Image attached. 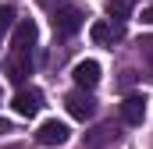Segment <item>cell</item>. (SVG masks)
Wrapping results in <instances>:
<instances>
[{
	"label": "cell",
	"mask_w": 153,
	"mask_h": 149,
	"mask_svg": "<svg viewBox=\"0 0 153 149\" xmlns=\"http://www.w3.org/2000/svg\"><path fill=\"white\" fill-rule=\"evenodd\" d=\"M139 53H143V60L150 64V71H153V36H146L143 43H139Z\"/></svg>",
	"instance_id": "13"
},
{
	"label": "cell",
	"mask_w": 153,
	"mask_h": 149,
	"mask_svg": "<svg viewBox=\"0 0 153 149\" xmlns=\"http://www.w3.org/2000/svg\"><path fill=\"white\" fill-rule=\"evenodd\" d=\"M64 107H68V114L75 121H89L96 114V100L89 96V89H78V92H68L64 96Z\"/></svg>",
	"instance_id": "5"
},
{
	"label": "cell",
	"mask_w": 153,
	"mask_h": 149,
	"mask_svg": "<svg viewBox=\"0 0 153 149\" xmlns=\"http://www.w3.org/2000/svg\"><path fill=\"white\" fill-rule=\"evenodd\" d=\"M43 7H50V11H57V7H64V0H39Z\"/></svg>",
	"instance_id": "15"
},
{
	"label": "cell",
	"mask_w": 153,
	"mask_h": 149,
	"mask_svg": "<svg viewBox=\"0 0 153 149\" xmlns=\"http://www.w3.org/2000/svg\"><path fill=\"white\" fill-rule=\"evenodd\" d=\"M11 149H18V146H11Z\"/></svg>",
	"instance_id": "18"
},
{
	"label": "cell",
	"mask_w": 153,
	"mask_h": 149,
	"mask_svg": "<svg viewBox=\"0 0 153 149\" xmlns=\"http://www.w3.org/2000/svg\"><path fill=\"white\" fill-rule=\"evenodd\" d=\"M11 107H14V114L18 117H36L39 114V107H43V92H39L36 85H22L18 92H14V100H11Z\"/></svg>",
	"instance_id": "2"
},
{
	"label": "cell",
	"mask_w": 153,
	"mask_h": 149,
	"mask_svg": "<svg viewBox=\"0 0 153 149\" xmlns=\"http://www.w3.org/2000/svg\"><path fill=\"white\" fill-rule=\"evenodd\" d=\"M114 139H117V124H100V128H93V131L85 135V149L107 146V142H114Z\"/></svg>",
	"instance_id": "10"
},
{
	"label": "cell",
	"mask_w": 153,
	"mask_h": 149,
	"mask_svg": "<svg viewBox=\"0 0 153 149\" xmlns=\"http://www.w3.org/2000/svg\"><path fill=\"white\" fill-rule=\"evenodd\" d=\"M135 11V0H107V18L111 21H128Z\"/></svg>",
	"instance_id": "11"
},
{
	"label": "cell",
	"mask_w": 153,
	"mask_h": 149,
	"mask_svg": "<svg viewBox=\"0 0 153 149\" xmlns=\"http://www.w3.org/2000/svg\"><path fill=\"white\" fill-rule=\"evenodd\" d=\"M50 21H53V32H57V36H75L78 29H82V25H85V11H78V7H71V4H64V7H57V11H53V18H50Z\"/></svg>",
	"instance_id": "1"
},
{
	"label": "cell",
	"mask_w": 153,
	"mask_h": 149,
	"mask_svg": "<svg viewBox=\"0 0 153 149\" xmlns=\"http://www.w3.org/2000/svg\"><path fill=\"white\" fill-rule=\"evenodd\" d=\"M135 85V71H121V78H117V89H132Z\"/></svg>",
	"instance_id": "14"
},
{
	"label": "cell",
	"mask_w": 153,
	"mask_h": 149,
	"mask_svg": "<svg viewBox=\"0 0 153 149\" xmlns=\"http://www.w3.org/2000/svg\"><path fill=\"white\" fill-rule=\"evenodd\" d=\"M32 50H11V57H7V64H4V71L7 78L14 82V85H25V78L32 74V57H29Z\"/></svg>",
	"instance_id": "3"
},
{
	"label": "cell",
	"mask_w": 153,
	"mask_h": 149,
	"mask_svg": "<svg viewBox=\"0 0 153 149\" xmlns=\"http://www.w3.org/2000/svg\"><path fill=\"white\" fill-rule=\"evenodd\" d=\"M4 131H11V124H7V121H0V135H4Z\"/></svg>",
	"instance_id": "17"
},
{
	"label": "cell",
	"mask_w": 153,
	"mask_h": 149,
	"mask_svg": "<svg viewBox=\"0 0 153 149\" xmlns=\"http://www.w3.org/2000/svg\"><path fill=\"white\" fill-rule=\"evenodd\" d=\"M36 21L32 18H22V21H14V36H11V50H32L36 46Z\"/></svg>",
	"instance_id": "7"
},
{
	"label": "cell",
	"mask_w": 153,
	"mask_h": 149,
	"mask_svg": "<svg viewBox=\"0 0 153 149\" xmlns=\"http://www.w3.org/2000/svg\"><path fill=\"white\" fill-rule=\"evenodd\" d=\"M68 139H71V128H68L64 121H57V117H53V121H43L39 131H36L39 146H64Z\"/></svg>",
	"instance_id": "4"
},
{
	"label": "cell",
	"mask_w": 153,
	"mask_h": 149,
	"mask_svg": "<svg viewBox=\"0 0 153 149\" xmlns=\"http://www.w3.org/2000/svg\"><path fill=\"white\" fill-rule=\"evenodd\" d=\"M143 21H146V25H153V4L146 7V11H143Z\"/></svg>",
	"instance_id": "16"
},
{
	"label": "cell",
	"mask_w": 153,
	"mask_h": 149,
	"mask_svg": "<svg viewBox=\"0 0 153 149\" xmlns=\"http://www.w3.org/2000/svg\"><path fill=\"white\" fill-rule=\"evenodd\" d=\"M117 110H121V121L125 124H143L146 121V100L143 96H125Z\"/></svg>",
	"instance_id": "8"
},
{
	"label": "cell",
	"mask_w": 153,
	"mask_h": 149,
	"mask_svg": "<svg viewBox=\"0 0 153 149\" xmlns=\"http://www.w3.org/2000/svg\"><path fill=\"white\" fill-rule=\"evenodd\" d=\"M14 18H18V14H14V7H11V4H0V36H7V32H11Z\"/></svg>",
	"instance_id": "12"
},
{
	"label": "cell",
	"mask_w": 153,
	"mask_h": 149,
	"mask_svg": "<svg viewBox=\"0 0 153 149\" xmlns=\"http://www.w3.org/2000/svg\"><path fill=\"white\" fill-rule=\"evenodd\" d=\"M71 78H75L78 89H96V82H100V64H96V60H78Z\"/></svg>",
	"instance_id": "9"
},
{
	"label": "cell",
	"mask_w": 153,
	"mask_h": 149,
	"mask_svg": "<svg viewBox=\"0 0 153 149\" xmlns=\"http://www.w3.org/2000/svg\"><path fill=\"white\" fill-rule=\"evenodd\" d=\"M89 36H93V43H100V46H114L117 39L125 36V21H93Z\"/></svg>",
	"instance_id": "6"
}]
</instances>
